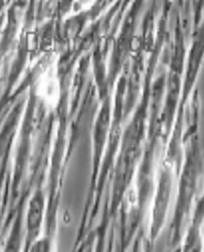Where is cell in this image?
<instances>
[{"instance_id":"6da1fadb","label":"cell","mask_w":204,"mask_h":252,"mask_svg":"<svg viewBox=\"0 0 204 252\" xmlns=\"http://www.w3.org/2000/svg\"><path fill=\"white\" fill-rule=\"evenodd\" d=\"M36 92L39 98L47 106L53 108L58 104L60 98V83L58 77L51 68L40 76Z\"/></svg>"}]
</instances>
